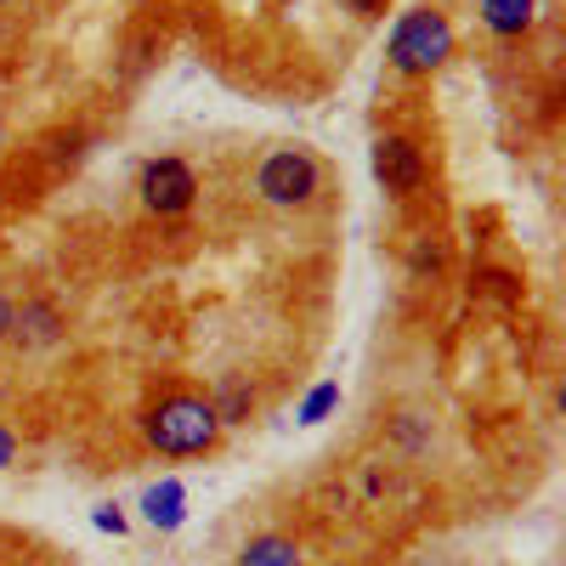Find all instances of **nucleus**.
Listing matches in <instances>:
<instances>
[{
	"label": "nucleus",
	"instance_id": "obj_9",
	"mask_svg": "<svg viewBox=\"0 0 566 566\" xmlns=\"http://www.w3.org/2000/svg\"><path fill=\"white\" fill-rule=\"evenodd\" d=\"M239 566H301V549H295L290 538L266 533V538H250V544H244Z\"/></svg>",
	"mask_w": 566,
	"mask_h": 566
},
{
	"label": "nucleus",
	"instance_id": "obj_12",
	"mask_svg": "<svg viewBox=\"0 0 566 566\" xmlns=\"http://www.w3.org/2000/svg\"><path fill=\"white\" fill-rule=\"evenodd\" d=\"M335 408H340V386H335V380H323V386H312V397L301 402V424H323Z\"/></svg>",
	"mask_w": 566,
	"mask_h": 566
},
{
	"label": "nucleus",
	"instance_id": "obj_6",
	"mask_svg": "<svg viewBox=\"0 0 566 566\" xmlns=\"http://www.w3.org/2000/svg\"><path fill=\"white\" fill-rule=\"evenodd\" d=\"M142 515H148V527H159V533H176V527L187 522V488H181L176 476H165L159 488H148V493H142Z\"/></svg>",
	"mask_w": 566,
	"mask_h": 566
},
{
	"label": "nucleus",
	"instance_id": "obj_10",
	"mask_svg": "<svg viewBox=\"0 0 566 566\" xmlns=\"http://www.w3.org/2000/svg\"><path fill=\"white\" fill-rule=\"evenodd\" d=\"M210 408H216L221 424H239V419H250V408H255V386H250V380H221Z\"/></svg>",
	"mask_w": 566,
	"mask_h": 566
},
{
	"label": "nucleus",
	"instance_id": "obj_14",
	"mask_svg": "<svg viewBox=\"0 0 566 566\" xmlns=\"http://www.w3.org/2000/svg\"><path fill=\"white\" fill-rule=\"evenodd\" d=\"M413 272H442V244L437 239H419L413 244Z\"/></svg>",
	"mask_w": 566,
	"mask_h": 566
},
{
	"label": "nucleus",
	"instance_id": "obj_15",
	"mask_svg": "<svg viewBox=\"0 0 566 566\" xmlns=\"http://www.w3.org/2000/svg\"><path fill=\"white\" fill-rule=\"evenodd\" d=\"M91 522H97V533H114V538H119V533H125V515H119V510H114V504H103V510H97V515H91Z\"/></svg>",
	"mask_w": 566,
	"mask_h": 566
},
{
	"label": "nucleus",
	"instance_id": "obj_8",
	"mask_svg": "<svg viewBox=\"0 0 566 566\" xmlns=\"http://www.w3.org/2000/svg\"><path fill=\"white\" fill-rule=\"evenodd\" d=\"M533 7L538 0H482V23L493 34H522V29H533Z\"/></svg>",
	"mask_w": 566,
	"mask_h": 566
},
{
	"label": "nucleus",
	"instance_id": "obj_16",
	"mask_svg": "<svg viewBox=\"0 0 566 566\" xmlns=\"http://www.w3.org/2000/svg\"><path fill=\"white\" fill-rule=\"evenodd\" d=\"M12 459H18V437L7 431V424H0V470H7Z\"/></svg>",
	"mask_w": 566,
	"mask_h": 566
},
{
	"label": "nucleus",
	"instance_id": "obj_18",
	"mask_svg": "<svg viewBox=\"0 0 566 566\" xmlns=\"http://www.w3.org/2000/svg\"><path fill=\"white\" fill-rule=\"evenodd\" d=\"M12 317H18V306H12L7 295H0V340H7V335H12Z\"/></svg>",
	"mask_w": 566,
	"mask_h": 566
},
{
	"label": "nucleus",
	"instance_id": "obj_1",
	"mask_svg": "<svg viewBox=\"0 0 566 566\" xmlns=\"http://www.w3.org/2000/svg\"><path fill=\"white\" fill-rule=\"evenodd\" d=\"M142 437H148L159 453L170 459H187V453H210L216 437H221V419L205 397H170L159 402L148 419H142Z\"/></svg>",
	"mask_w": 566,
	"mask_h": 566
},
{
	"label": "nucleus",
	"instance_id": "obj_11",
	"mask_svg": "<svg viewBox=\"0 0 566 566\" xmlns=\"http://www.w3.org/2000/svg\"><path fill=\"white\" fill-rule=\"evenodd\" d=\"M476 290L493 295V301H504V306H515V301H522V277L504 272V266H482L476 272Z\"/></svg>",
	"mask_w": 566,
	"mask_h": 566
},
{
	"label": "nucleus",
	"instance_id": "obj_13",
	"mask_svg": "<svg viewBox=\"0 0 566 566\" xmlns=\"http://www.w3.org/2000/svg\"><path fill=\"white\" fill-rule=\"evenodd\" d=\"M45 148H52V159H57V165H74V159L85 154V130H69V136L57 130L52 142H45Z\"/></svg>",
	"mask_w": 566,
	"mask_h": 566
},
{
	"label": "nucleus",
	"instance_id": "obj_5",
	"mask_svg": "<svg viewBox=\"0 0 566 566\" xmlns=\"http://www.w3.org/2000/svg\"><path fill=\"white\" fill-rule=\"evenodd\" d=\"M374 181L386 187V193H413L424 181V159L408 136H380L374 142Z\"/></svg>",
	"mask_w": 566,
	"mask_h": 566
},
{
	"label": "nucleus",
	"instance_id": "obj_17",
	"mask_svg": "<svg viewBox=\"0 0 566 566\" xmlns=\"http://www.w3.org/2000/svg\"><path fill=\"white\" fill-rule=\"evenodd\" d=\"M346 7H352L357 18H380V12H386V0H346Z\"/></svg>",
	"mask_w": 566,
	"mask_h": 566
},
{
	"label": "nucleus",
	"instance_id": "obj_4",
	"mask_svg": "<svg viewBox=\"0 0 566 566\" xmlns=\"http://www.w3.org/2000/svg\"><path fill=\"white\" fill-rule=\"evenodd\" d=\"M136 193H142V205H148L154 216H181L187 205H193V193H199V176H193L187 159H148L142 165Z\"/></svg>",
	"mask_w": 566,
	"mask_h": 566
},
{
	"label": "nucleus",
	"instance_id": "obj_2",
	"mask_svg": "<svg viewBox=\"0 0 566 566\" xmlns=\"http://www.w3.org/2000/svg\"><path fill=\"white\" fill-rule=\"evenodd\" d=\"M448 57H453V23H448L442 12L419 7V12H408V18L391 29V63H397L402 74H431V69H442Z\"/></svg>",
	"mask_w": 566,
	"mask_h": 566
},
{
	"label": "nucleus",
	"instance_id": "obj_7",
	"mask_svg": "<svg viewBox=\"0 0 566 566\" xmlns=\"http://www.w3.org/2000/svg\"><path fill=\"white\" fill-rule=\"evenodd\" d=\"M12 340H18V346H57V340H63V317L45 306V301H29V306L12 317Z\"/></svg>",
	"mask_w": 566,
	"mask_h": 566
},
{
	"label": "nucleus",
	"instance_id": "obj_3",
	"mask_svg": "<svg viewBox=\"0 0 566 566\" xmlns=\"http://www.w3.org/2000/svg\"><path fill=\"white\" fill-rule=\"evenodd\" d=\"M255 193H261L266 205H277V210L306 205V199L317 193V159H312L306 148H277V154H266L261 170H255Z\"/></svg>",
	"mask_w": 566,
	"mask_h": 566
}]
</instances>
